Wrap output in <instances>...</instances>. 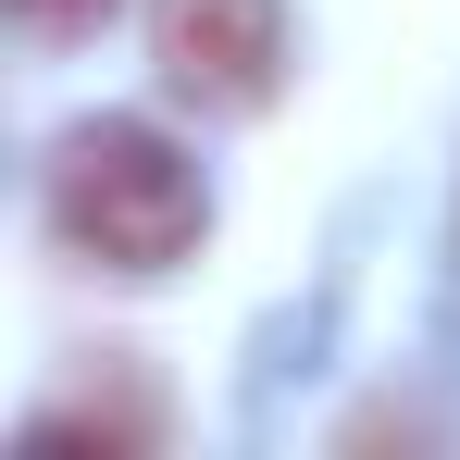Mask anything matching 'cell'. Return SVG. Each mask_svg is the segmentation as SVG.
<instances>
[{
	"instance_id": "4",
	"label": "cell",
	"mask_w": 460,
	"mask_h": 460,
	"mask_svg": "<svg viewBox=\"0 0 460 460\" xmlns=\"http://www.w3.org/2000/svg\"><path fill=\"white\" fill-rule=\"evenodd\" d=\"M112 13H125V0H13V25H25L38 50H75V38H100Z\"/></svg>"
},
{
	"instance_id": "3",
	"label": "cell",
	"mask_w": 460,
	"mask_h": 460,
	"mask_svg": "<svg viewBox=\"0 0 460 460\" xmlns=\"http://www.w3.org/2000/svg\"><path fill=\"white\" fill-rule=\"evenodd\" d=\"M25 436H38V448H162V398L125 374V361H100L87 398H38Z\"/></svg>"
},
{
	"instance_id": "1",
	"label": "cell",
	"mask_w": 460,
	"mask_h": 460,
	"mask_svg": "<svg viewBox=\"0 0 460 460\" xmlns=\"http://www.w3.org/2000/svg\"><path fill=\"white\" fill-rule=\"evenodd\" d=\"M50 236L100 261V274H174L199 236H212V187H199V162L174 150L162 125L137 112H100L75 125L63 150H50Z\"/></svg>"
},
{
	"instance_id": "2",
	"label": "cell",
	"mask_w": 460,
	"mask_h": 460,
	"mask_svg": "<svg viewBox=\"0 0 460 460\" xmlns=\"http://www.w3.org/2000/svg\"><path fill=\"white\" fill-rule=\"evenodd\" d=\"M150 63L199 112H261L287 87V0H150Z\"/></svg>"
}]
</instances>
